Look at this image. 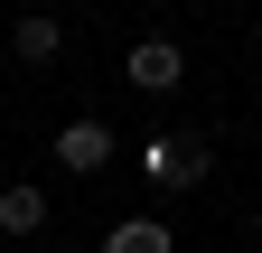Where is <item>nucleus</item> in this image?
<instances>
[{"label":"nucleus","mask_w":262,"mask_h":253,"mask_svg":"<svg viewBox=\"0 0 262 253\" xmlns=\"http://www.w3.org/2000/svg\"><path fill=\"white\" fill-rule=\"evenodd\" d=\"M103 253H178V235L159 225V216H113V225H103Z\"/></svg>","instance_id":"423d86ee"},{"label":"nucleus","mask_w":262,"mask_h":253,"mask_svg":"<svg viewBox=\"0 0 262 253\" xmlns=\"http://www.w3.org/2000/svg\"><path fill=\"white\" fill-rule=\"evenodd\" d=\"M122 85L150 94V103H169V94L187 85V47H178V38H141V47L122 56Z\"/></svg>","instance_id":"7ed1b4c3"},{"label":"nucleus","mask_w":262,"mask_h":253,"mask_svg":"<svg viewBox=\"0 0 262 253\" xmlns=\"http://www.w3.org/2000/svg\"><path fill=\"white\" fill-rule=\"evenodd\" d=\"M10 56H19V66H56V56H66V19L56 10H19L10 19Z\"/></svg>","instance_id":"20e7f679"},{"label":"nucleus","mask_w":262,"mask_h":253,"mask_svg":"<svg viewBox=\"0 0 262 253\" xmlns=\"http://www.w3.org/2000/svg\"><path fill=\"white\" fill-rule=\"evenodd\" d=\"M0 235H10V244L47 235V187L38 178H0Z\"/></svg>","instance_id":"39448f33"},{"label":"nucleus","mask_w":262,"mask_h":253,"mask_svg":"<svg viewBox=\"0 0 262 253\" xmlns=\"http://www.w3.org/2000/svg\"><path fill=\"white\" fill-rule=\"evenodd\" d=\"M131 169H141L159 197H187V187H206L215 150H206V132H150V141H131Z\"/></svg>","instance_id":"f257e3e1"},{"label":"nucleus","mask_w":262,"mask_h":253,"mask_svg":"<svg viewBox=\"0 0 262 253\" xmlns=\"http://www.w3.org/2000/svg\"><path fill=\"white\" fill-rule=\"evenodd\" d=\"M56 169H75V178H103L113 160H122V141H113V122L103 113H75V122H56Z\"/></svg>","instance_id":"f03ea898"},{"label":"nucleus","mask_w":262,"mask_h":253,"mask_svg":"<svg viewBox=\"0 0 262 253\" xmlns=\"http://www.w3.org/2000/svg\"><path fill=\"white\" fill-rule=\"evenodd\" d=\"M253 235H262V206H253Z\"/></svg>","instance_id":"0eeeda50"}]
</instances>
